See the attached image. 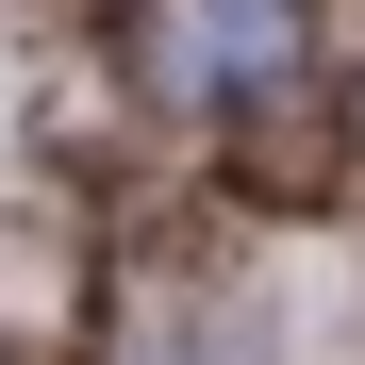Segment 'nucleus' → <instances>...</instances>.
Listing matches in <instances>:
<instances>
[{
  "label": "nucleus",
  "instance_id": "nucleus-1",
  "mask_svg": "<svg viewBox=\"0 0 365 365\" xmlns=\"http://www.w3.org/2000/svg\"><path fill=\"white\" fill-rule=\"evenodd\" d=\"M299 67V0H150V83L166 100H266Z\"/></svg>",
  "mask_w": 365,
  "mask_h": 365
}]
</instances>
